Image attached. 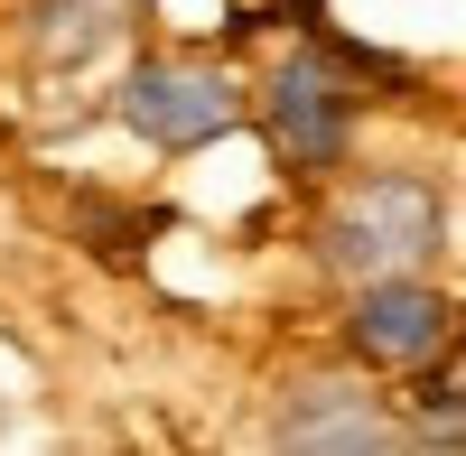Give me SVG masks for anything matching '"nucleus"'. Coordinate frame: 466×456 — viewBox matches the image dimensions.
<instances>
[{
  "label": "nucleus",
  "mask_w": 466,
  "mask_h": 456,
  "mask_svg": "<svg viewBox=\"0 0 466 456\" xmlns=\"http://www.w3.org/2000/svg\"><path fill=\"white\" fill-rule=\"evenodd\" d=\"M439 233H448V214L430 177L364 168V177H336V196L318 214V261L345 280H382V271H420L439 252Z\"/></svg>",
  "instance_id": "obj_1"
},
{
  "label": "nucleus",
  "mask_w": 466,
  "mask_h": 456,
  "mask_svg": "<svg viewBox=\"0 0 466 456\" xmlns=\"http://www.w3.org/2000/svg\"><path fill=\"white\" fill-rule=\"evenodd\" d=\"M355 122H364V94L336 47H289L261 74V131L289 177H336L345 149H355Z\"/></svg>",
  "instance_id": "obj_2"
},
{
  "label": "nucleus",
  "mask_w": 466,
  "mask_h": 456,
  "mask_svg": "<svg viewBox=\"0 0 466 456\" xmlns=\"http://www.w3.org/2000/svg\"><path fill=\"white\" fill-rule=\"evenodd\" d=\"M410 401H420V429L430 438H466V382H430V372H410Z\"/></svg>",
  "instance_id": "obj_7"
},
{
  "label": "nucleus",
  "mask_w": 466,
  "mask_h": 456,
  "mask_svg": "<svg viewBox=\"0 0 466 456\" xmlns=\"http://www.w3.org/2000/svg\"><path fill=\"white\" fill-rule=\"evenodd\" d=\"M112 112H122L131 140L187 159V149H215L243 122V84H233L224 65H206V56H140L122 74V94H112Z\"/></svg>",
  "instance_id": "obj_3"
},
{
  "label": "nucleus",
  "mask_w": 466,
  "mask_h": 456,
  "mask_svg": "<svg viewBox=\"0 0 466 456\" xmlns=\"http://www.w3.org/2000/svg\"><path fill=\"white\" fill-rule=\"evenodd\" d=\"M28 19H37V47H103L131 19V0H37Z\"/></svg>",
  "instance_id": "obj_6"
},
{
  "label": "nucleus",
  "mask_w": 466,
  "mask_h": 456,
  "mask_svg": "<svg viewBox=\"0 0 466 456\" xmlns=\"http://www.w3.org/2000/svg\"><path fill=\"white\" fill-rule=\"evenodd\" d=\"M318 401H327L318 420H289V429H280L289 447H401V438H410V420H382V410H364L345 382H336V392L318 382Z\"/></svg>",
  "instance_id": "obj_5"
},
{
  "label": "nucleus",
  "mask_w": 466,
  "mask_h": 456,
  "mask_svg": "<svg viewBox=\"0 0 466 456\" xmlns=\"http://www.w3.org/2000/svg\"><path fill=\"white\" fill-rule=\"evenodd\" d=\"M345 345H355L373 372H439V354L457 345V298L420 271H382L355 280V308H345Z\"/></svg>",
  "instance_id": "obj_4"
}]
</instances>
